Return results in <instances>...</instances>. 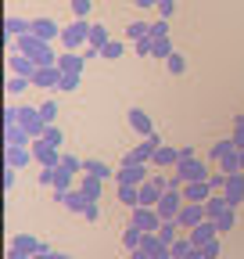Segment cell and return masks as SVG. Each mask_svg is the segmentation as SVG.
<instances>
[{
  "mask_svg": "<svg viewBox=\"0 0 244 259\" xmlns=\"http://www.w3.org/2000/svg\"><path fill=\"white\" fill-rule=\"evenodd\" d=\"M90 29H94V22H86V18L69 22L61 29V51H79L83 44H90Z\"/></svg>",
  "mask_w": 244,
  "mask_h": 259,
  "instance_id": "cell-1",
  "label": "cell"
},
{
  "mask_svg": "<svg viewBox=\"0 0 244 259\" xmlns=\"http://www.w3.org/2000/svg\"><path fill=\"white\" fill-rule=\"evenodd\" d=\"M130 223H133V227H140L144 234H158L162 216H158V209H151V205H137V209H133V216H130Z\"/></svg>",
  "mask_w": 244,
  "mask_h": 259,
  "instance_id": "cell-2",
  "label": "cell"
},
{
  "mask_svg": "<svg viewBox=\"0 0 244 259\" xmlns=\"http://www.w3.org/2000/svg\"><path fill=\"white\" fill-rule=\"evenodd\" d=\"M172 173H176L183 184H191V180H208V177H212L201 158H179V166H176Z\"/></svg>",
  "mask_w": 244,
  "mask_h": 259,
  "instance_id": "cell-3",
  "label": "cell"
},
{
  "mask_svg": "<svg viewBox=\"0 0 244 259\" xmlns=\"http://www.w3.org/2000/svg\"><path fill=\"white\" fill-rule=\"evenodd\" d=\"M33 158L40 162L43 169H57V166H61V148H54V144H47L43 137H36V141H33Z\"/></svg>",
  "mask_w": 244,
  "mask_h": 259,
  "instance_id": "cell-4",
  "label": "cell"
},
{
  "mask_svg": "<svg viewBox=\"0 0 244 259\" xmlns=\"http://www.w3.org/2000/svg\"><path fill=\"white\" fill-rule=\"evenodd\" d=\"M18 122H22L33 137H43V130H47V122H43L40 108H33V105H18Z\"/></svg>",
  "mask_w": 244,
  "mask_h": 259,
  "instance_id": "cell-5",
  "label": "cell"
},
{
  "mask_svg": "<svg viewBox=\"0 0 244 259\" xmlns=\"http://www.w3.org/2000/svg\"><path fill=\"white\" fill-rule=\"evenodd\" d=\"M201 220H208V212H205V205H198V202H183V209H179V216H176V223L183 227V231H194Z\"/></svg>",
  "mask_w": 244,
  "mask_h": 259,
  "instance_id": "cell-6",
  "label": "cell"
},
{
  "mask_svg": "<svg viewBox=\"0 0 244 259\" xmlns=\"http://www.w3.org/2000/svg\"><path fill=\"white\" fill-rule=\"evenodd\" d=\"M155 209H158V216H162V220H176V216H179V209H183V191H169V187H165L162 202H158Z\"/></svg>",
  "mask_w": 244,
  "mask_h": 259,
  "instance_id": "cell-7",
  "label": "cell"
},
{
  "mask_svg": "<svg viewBox=\"0 0 244 259\" xmlns=\"http://www.w3.org/2000/svg\"><path fill=\"white\" fill-rule=\"evenodd\" d=\"M212 194H216V191H212L208 180H191V184H183V202H198V205H205Z\"/></svg>",
  "mask_w": 244,
  "mask_h": 259,
  "instance_id": "cell-8",
  "label": "cell"
},
{
  "mask_svg": "<svg viewBox=\"0 0 244 259\" xmlns=\"http://www.w3.org/2000/svg\"><path fill=\"white\" fill-rule=\"evenodd\" d=\"M223 198H226V205H230V209H237V205L244 202V173H230V177H226Z\"/></svg>",
  "mask_w": 244,
  "mask_h": 259,
  "instance_id": "cell-9",
  "label": "cell"
},
{
  "mask_svg": "<svg viewBox=\"0 0 244 259\" xmlns=\"http://www.w3.org/2000/svg\"><path fill=\"white\" fill-rule=\"evenodd\" d=\"M115 180L126 184V187H140V184H147L151 177H147V166H118Z\"/></svg>",
  "mask_w": 244,
  "mask_h": 259,
  "instance_id": "cell-10",
  "label": "cell"
},
{
  "mask_svg": "<svg viewBox=\"0 0 244 259\" xmlns=\"http://www.w3.org/2000/svg\"><path fill=\"white\" fill-rule=\"evenodd\" d=\"M29 162H36V158H33V148L8 144V151H4V166H11V169H25Z\"/></svg>",
  "mask_w": 244,
  "mask_h": 259,
  "instance_id": "cell-11",
  "label": "cell"
},
{
  "mask_svg": "<svg viewBox=\"0 0 244 259\" xmlns=\"http://www.w3.org/2000/svg\"><path fill=\"white\" fill-rule=\"evenodd\" d=\"M126 119H130V130H137L140 137L158 134V130H155V122H151V115H147L144 108H130V112H126Z\"/></svg>",
  "mask_w": 244,
  "mask_h": 259,
  "instance_id": "cell-12",
  "label": "cell"
},
{
  "mask_svg": "<svg viewBox=\"0 0 244 259\" xmlns=\"http://www.w3.org/2000/svg\"><path fill=\"white\" fill-rule=\"evenodd\" d=\"M25 32H33V22H29V18H22V15H8V18H4V36H8V44H15L18 36H25Z\"/></svg>",
  "mask_w": 244,
  "mask_h": 259,
  "instance_id": "cell-13",
  "label": "cell"
},
{
  "mask_svg": "<svg viewBox=\"0 0 244 259\" xmlns=\"http://www.w3.org/2000/svg\"><path fill=\"white\" fill-rule=\"evenodd\" d=\"M61 29L65 25H57L54 18H33V32L43 40V44H54V40H61Z\"/></svg>",
  "mask_w": 244,
  "mask_h": 259,
  "instance_id": "cell-14",
  "label": "cell"
},
{
  "mask_svg": "<svg viewBox=\"0 0 244 259\" xmlns=\"http://www.w3.org/2000/svg\"><path fill=\"white\" fill-rule=\"evenodd\" d=\"M61 72L57 65H47V69H36V76H33V87H40V90H57V83H61Z\"/></svg>",
  "mask_w": 244,
  "mask_h": 259,
  "instance_id": "cell-15",
  "label": "cell"
},
{
  "mask_svg": "<svg viewBox=\"0 0 244 259\" xmlns=\"http://www.w3.org/2000/svg\"><path fill=\"white\" fill-rule=\"evenodd\" d=\"M36 69H40V65L29 58V54H11L8 58V72H15V76H29V79H33Z\"/></svg>",
  "mask_w": 244,
  "mask_h": 259,
  "instance_id": "cell-16",
  "label": "cell"
},
{
  "mask_svg": "<svg viewBox=\"0 0 244 259\" xmlns=\"http://www.w3.org/2000/svg\"><path fill=\"white\" fill-rule=\"evenodd\" d=\"M162 194H165V180H147V184H140V205H151V209H155V205L162 202Z\"/></svg>",
  "mask_w": 244,
  "mask_h": 259,
  "instance_id": "cell-17",
  "label": "cell"
},
{
  "mask_svg": "<svg viewBox=\"0 0 244 259\" xmlns=\"http://www.w3.org/2000/svg\"><path fill=\"white\" fill-rule=\"evenodd\" d=\"M187 234H191V241L201 248V245H208V241H216V238H219V227L212 223V220H201L194 231H187Z\"/></svg>",
  "mask_w": 244,
  "mask_h": 259,
  "instance_id": "cell-18",
  "label": "cell"
},
{
  "mask_svg": "<svg viewBox=\"0 0 244 259\" xmlns=\"http://www.w3.org/2000/svg\"><path fill=\"white\" fill-rule=\"evenodd\" d=\"M57 69H61V72H79V76H83L86 58H83L79 51H61V54H57Z\"/></svg>",
  "mask_w": 244,
  "mask_h": 259,
  "instance_id": "cell-19",
  "label": "cell"
},
{
  "mask_svg": "<svg viewBox=\"0 0 244 259\" xmlns=\"http://www.w3.org/2000/svg\"><path fill=\"white\" fill-rule=\"evenodd\" d=\"M4 141H8V144H18V148H33L36 137L29 134L22 122H15V126H4Z\"/></svg>",
  "mask_w": 244,
  "mask_h": 259,
  "instance_id": "cell-20",
  "label": "cell"
},
{
  "mask_svg": "<svg viewBox=\"0 0 244 259\" xmlns=\"http://www.w3.org/2000/svg\"><path fill=\"white\" fill-rule=\"evenodd\" d=\"M151 162H155V166H162V169H176V166H179V148L162 144L155 155H151Z\"/></svg>",
  "mask_w": 244,
  "mask_h": 259,
  "instance_id": "cell-21",
  "label": "cell"
},
{
  "mask_svg": "<svg viewBox=\"0 0 244 259\" xmlns=\"http://www.w3.org/2000/svg\"><path fill=\"white\" fill-rule=\"evenodd\" d=\"M40 44H43V40L36 36V32H25V36H18L11 47H15V54H29V58H33V54L40 51Z\"/></svg>",
  "mask_w": 244,
  "mask_h": 259,
  "instance_id": "cell-22",
  "label": "cell"
},
{
  "mask_svg": "<svg viewBox=\"0 0 244 259\" xmlns=\"http://www.w3.org/2000/svg\"><path fill=\"white\" fill-rule=\"evenodd\" d=\"M101 177H90V173H83V184H79V191H83V198L86 202H97L101 198Z\"/></svg>",
  "mask_w": 244,
  "mask_h": 259,
  "instance_id": "cell-23",
  "label": "cell"
},
{
  "mask_svg": "<svg viewBox=\"0 0 244 259\" xmlns=\"http://www.w3.org/2000/svg\"><path fill=\"white\" fill-rule=\"evenodd\" d=\"M83 173H90V177H101V180H111L118 169H111L104 158H86V169H83Z\"/></svg>",
  "mask_w": 244,
  "mask_h": 259,
  "instance_id": "cell-24",
  "label": "cell"
},
{
  "mask_svg": "<svg viewBox=\"0 0 244 259\" xmlns=\"http://www.w3.org/2000/svg\"><path fill=\"white\" fill-rule=\"evenodd\" d=\"M212 158H216V162H223V158H230V155H237V144L230 141V137H223V141H216V144H212V151H208Z\"/></svg>",
  "mask_w": 244,
  "mask_h": 259,
  "instance_id": "cell-25",
  "label": "cell"
},
{
  "mask_svg": "<svg viewBox=\"0 0 244 259\" xmlns=\"http://www.w3.org/2000/svg\"><path fill=\"white\" fill-rule=\"evenodd\" d=\"M61 205H65L69 212H79V216H83V209H86V198H83V191H79V187H72V191L65 194V202H61Z\"/></svg>",
  "mask_w": 244,
  "mask_h": 259,
  "instance_id": "cell-26",
  "label": "cell"
},
{
  "mask_svg": "<svg viewBox=\"0 0 244 259\" xmlns=\"http://www.w3.org/2000/svg\"><path fill=\"white\" fill-rule=\"evenodd\" d=\"M118 202L126 205V209H137V205H140V187H126V184H118Z\"/></svg>",
  "mask_w": 244,
  "mask_h": 259,
  "instance_id": "cell-27",
  "label": "cell"
},
{
  "mask_svg": "<svg viewBox=\"0 0 244 259\" xmlns=\"http://www.w3.org/2000/svg\"><path fill=\"white\" fill-rule=\"evenodd\" d=\"M226 209H230V205H226V198H223V194H212V198L205 202V212H208V220H219Z\"/></svg>",
  "mask_w": 244,
  "mask_h": 259,
  "instance_id": "cell-28",
  "label": "cell"
},
{
  "mask_svg": "<svg viewBox=\"0 0 244 259\" xmlns=\"http://www.w3.org/2000/svg\"><path fill=\"white\" fill-rule=\"evenodd\" d=\"M33 61L40 65V69H47V65H57V54H54V44H40V51L33 54Z\"/></svg>",
  "mask_w": 244,
  "mask_h": 259,
  "instance_id": "cell-29",
  "label": "cell"
},
{
  "mask_svg": "<svg viewBox=\"0 0 244 259\" xmlns=\"http://www.w3.org/2000/svg\"><path fill=\"white\" fill-rule=\"evenodd\" d=\"M158 238H162V245H172V241L179 238V223H176V220H162V227H158Z\"/></svg>",
  "mask_w": 244,
  "mask_h": 259,
  "instance_id": "cell-30",
  "label": "cell"
},
{
  "mask_svg": "<svg viewBox=\"0 0 244 259\" xmlns=\"http://www.w3.org/2000/svg\"><path fill=\"white\" fill-rule=\"evenodd\" d=\"M108 40H111V36H108V29H104L101 22H94V29H90V44H86V47H94V51H101V47H104Z\"/></svg>",
  "mask_w": 244,
  "mask_h": 259,
  "instance_id": "cell-31",
  "label": "cell"
},
{
  "mask_svg": "<svg viewBox=\"0 0 244 259\" xmlns=\"http://www.w3.org/2000/svg\"><path fill=\"white\" fill-rule=\"evenodd\" d=\"M140 241H144V231H140V227H133V223H130L126 231H122V245H126V248L133 252V248H140Z\"/></svg>",
  "mask_w": 244,
  "mask_h": 259,
  "instance_id": "cell-32",
  "label": "cell"
},
{
  "mask_svg": "<svg viewBox=\"0 0 244 259\" xmlns=\"http://www.w3.org/2000/svg\"><path fill=\"white\" fill-rule=\"evenodd\" d=\"M165 69H169L172 76H183V72H187V58H183L179 51H172V54L165 58Z\"/></svg>",
  "mask_w": 244,
  "mask_h": 259,
  "instance_id": "cell-33",
  "label": "cell"
},
{
  "mask_svg": "<svg viewBox=\"0 0 244 259\" xmlns=\"http://www.w3.org/2000/svg\"><path fill=\"white\" fill-rule=\"evenodd\" d=\"M212 223L219 227V238H223V234H230V231H233V223H237V209H226L219 220H212Z\"/></svg>",
  "mask_w": 244,
  "mask_h": 259,
  "instance_id": "cell-34",
  "label": "cell"
},
{
  "mask_svg": "<svg viewBox=\"0 0 244 259\" xmlns=\"http://www.w3.org/2000/svg\"><path fill=\"white\" fill-rule=\"evenodd\" d=\"M126 36H130V40L137 44V40L151 36V25H147V22H130V25H126Z\"/></svg>",
  "mask_w": 244,
  "mask_h": 259,
  "instance_id": "cell-35",
  "label": "cell"
},
{
  "mask_svg": "<svg viewBox=\"0 0 244 259\" xmlns=\"http://www.w3.org/2000/svg\"><path fill=\"white\" fill-rule=\"evenodd\" d=\"M72 177L76 173H69V169H54V191H72Z\"/></svg>",
  "mask_w": 244,
  "mask_h": 259,
  "instance_id": "cell-36",
  "label": "cell"
},
{
  "mask_svg": "<svg viewBox=\"0 0 244 259\" xmlns=\"http://www.w3.org/2000/svg\"><path fill=\"white\" fill-rule=\"evenodd\" d=\"M191 248H194V241H191V234H187V238H176V241L169 245V252H172V259H183V255H187Z\"/></svg>",
  "mask_w": 244,
  "mask_h": 259,
  "instance_id": "cell-37",
  "label": "cell"
},
{
  "mask_svg": "<svg viewBox=\"0 0 244 259\" xmlns=\"http://www.w3.org/2000/svg\"><path fill=\"white\" fill-rule=\"evenodd\" d=\"M61 169H69V173H83V169H86V158H79V155H61Z\"/></svg>",
  "mask_w": 244,
  "mask_h": 259,
  "instance_id": "cell-38",
  "label": "cell"
},
{
  "mask_svg": "<svg viewBox=\"0 0 244 259\" xmlns=\"http://www.w3.org/2000/svg\"><path fill=\"white\" fill-rule=\"evenodd\" d=\"M25 87H33V79H29V76H11V79H8V94H11V97L25 94Z\"/></svg>",
  "mask_w": 244,
  "mask_h": 259,
  "instance_id": "cell-39",
  "label": "cell"
},
{
  "mask_svg": "<svg viewBox=\"0 0 244 259\" xmlns=\"http://www.w3.org/2000/svg\"><path fill=\"white\" fill-rule=\"evenodd\" d=\"M79 79H83L79 72H65V76H61V83H57V90H61V94H72V90H79Z\"/></svg>",
  "mask_w": 244,
  "mask_h": 259,
  "instance_id": "cell-40",
  "label": "cell"
},
{
  "mask_svg": "<svg viewBox=\"0 0 244 259\" xmlns=\"http://www.w3.org/2000/svg\"><path fill=\"white\" fill-rule=\"evenodd\" d=\"M176 47L169 44V36H162V40H155V51H151V58H158V61H165L169 54H172Z\"/></svg>",
  "mask_w": 244,
  "mask_h": 259,
  "instance_id": "cell-41",
  "label": "cell"
},
{
  "mask_svg": "<svg viewBox=\"0 0 244 259\" xmlns=\"http://www.w3.org/2000/svg\"><path fill=\"white\" fill-rule=\"evenodd\" d=\"M230 141L237 144V151H244V115L233 119V134H230Z\"/></svg>",
  "mask_w": 244,
  "mask_h": 259,
  "instance_id": "cell-42",
  "label": "cell"
},
{
  "mask_svg": "<svg viewBox=\"0 0 244 259\" xmlns=\"http://www.w3.org/2000/svg\"><path fill=\"white\" fill-rule=\"evenodd\" d=\"M122 51H126V47H122L118 40H108V44L101 47V58H108V61H115V58H122Z\"/></svg>",
  "mask_w": 244,
  "mask_h": 259,
  "instance_id": "cell-43",
  "label": "cell"
},
{
  "mask_svg": "<svg viewBox=\"0 0 244 259\" xmlns=\"http://www.w3.org/2000/svg\"><path fill=\"white\" fill-rule=\"evenodd\" d=\"M219 173H226V177H230V173H240V155L223 158V162H219Z\"/></svg>",
  "mask_w": 244,
  "mask_h": 259,
  "instance_id": "cell-44",
  "label": "cell"
},
{
  "mask_svg": "<svg viewBox=\"0 0 244 259\" xmlns=\"http://www.w3.org/2000/svg\"><path fill=\"white\" fill-rule=\"evenodd\" d=\"M162 36H169V18L151 22V40H162Z\"/></svg>",
  "mask_w": 244,
  "mask_h": 259,
  "instance_id": "cell-45",
  "label": "cell"
},
{
  "mask_svg": "<svg viewBox=\"0 0 244 259\" xmlns=\"http://www.w3.org/2000/svg\"><path fill=\"white\" fill-rule=\"evenodd\" d=\"M43 141H47V144H54V148H61V141H65V137H61V130L50 122V126L43 130Z\"/></svg>",
  "mask_w": 244,
  "mask_h": 259,
  "instance_id": "cell-46",
  "label": "cell"
},
{
  "mask_svg": "<svg viewBox=\"0 0 244 259\" xmlns=\"http://www.w3.org/2000/svg\"><path fill=\"white\" fill-rule=\"evenodd\" d=\"M219 252H223V241H219V238L208 241V245H201V255H205V259H219Z\"/></svg>",
  "mask_w": 244,
  "mask_h": 259,
  "instance_id": "cell-47",
  "label": "cell"
},
{
  "mask_svg": "<svg viewBox=\"0 0 244 259\" xmlns=\"http://www.w3.org/2000/svg\"><path fill=\"white\" fill-rule=\"evenodd\" d=\"M133 51H137L140 58H151V51H155V40L144 36V40H137V44H133Z\"/></svg>",
  "mask_w": 244,
  "mask_h": 259,
  "instance_id": "cell-48",
  "label": "cell"
},
{
  "mask_svg": "<svg viewBox=\"0 0 244 259\" xmlns=\"http://www.w3.org/2000/svg\"><path fill=\"white\" fill-rule=\"evenodd\" d=\"M40 115H43V122L50 126V122L57 119V105H54V101H43V105H40Z\"/></svg>",
  "mask_w": 244,
  "mask_h": 259,
  "instance_id": "cell-49",
  "label": "cell"
},
{
  "mask_svg": "<svg viewBox=\"0 0 244 259\" xmlns=\"http://www.w3.org/2000/svg\"><path fill=\"white\" fill-rule=\"evenodd\" d=\"M69 4H72L76 18H86V15H90V8H94V4H90V0H69Z\"/></svg>",
  "mask_w": 244,
  "mask_h": 259,
  "instance_id": "cell-50",
  "label": "cell"
},
{
  "mask_svg": "<svg viewBox=\"0 0 244 259\" xmlns=\"http://www.w3.org/2000/svg\"><path fill=\"white\" fill-rule=\"evenodd\" d=\"M83 220H86V223H97V220H101V209H97V202H86V209H83Z\"/></svg>",
  "mask_w": 244,
  "mask_h": 259,
  "instance_id": "cell-51",
  "label": "cell"
},
{
  "mask_svg": "<svg viewBox=\"0 0 244 259\" xmlns=\"http://www.w3.org/2000/svg\"><path fill=\"white\" fill-rule=\"evenodd\" d=\"M208 184H212V191H216V194H223V187H226V173H212Z\"/></svg>",
  "mask_w": 244,
  "mask_h": 259,
  "instance_id": "cell-52",
  "label": "cell"
},
{
  "mask_svg": "<svg viewBox=\"0 0 244 259\" xmlns=\"http://www.w3.org/2000/svg\"><path fill=\"white\" fill-rule=\"evenodd\" d=\"M18 122V105H8L4 108V126H15Z\"/></svg>",
  "mask_w": 244,
  "mask_h": 259,
  "instance_id": "cell-53",
  "label": "cell"
},
{
  "mask_svg": "<svg viewBox=\"0 0 244 259\" xmlns=\"http://www.w3.org/2000/svg\"><path fill=\"white\" fill-rule=\"evenodd\" d=\"M172 11H176V0H158V15L162 18H169Z\"/></svg>",
  "mask_w": 244,
  "mask_h": 259,
  "instance_id": "cell-54",
  "label": "cell"
},
{
  "mask_svg": "<svg viewBox=\"0 0 244 259\" xmlns=\"http://www.w3.org/2000/svg\"><path fill=\"white\" fill-rule=\"evenodd\" d=\"M151 259H172V252H169V245H158L155 252H147Z\"/></svg>",
  "mask_w": 244,
  "mask_h": 259,
  "instance_id": "cell-55",
  "label": "cell"
},
{
  "mask_svg": "<svg viewBox=\"0 0 244 259\" xmlns=\"http://www.w3.org/2000/svg\"><path fill=\"white\" fill-rule=\"evenodd\" d=\"M8 259H33V252H25V248H11V245H8Z\"/></svg>",
  "mask_w": 244,
  "mask_h": 259,
  "instance_id": "cell-56",
  "label": "cell"
},
{
  "mask_svg": "<svg viewBox=\"0 0 244 259\" xmlns=\"http://www.w3.org/2000/svg\"><path fill=\"white\" fill-rule=\"evenodd\" d=\"M15 173H18V169H11V166H4V187H8V191H11V187H15V180H18Z\"/></svg>",
  "mask_w": 244,
  "mask_h": 259,
  "instance_id": "cell-57",
  "label": "cell"
},
{
  "mask_svg": "<svg viewBox=\"0 0 244 259\" xmlns=\"http://www.w3.org/2000/svg\"><path fill=\"white\" fill-rule=\"evenodd\" d=\"M33 259H72V255H65V252H54V248H50V252H40V255H33Z\"/></svg>",
  "mask_w": 244,
  "mask_h": 259,
  "instance_id": "cell-58",
  "label": "cell"
},
{
  "mask_svg": "<svg viewBox=\"0 0 244 259\" xmlns=\"http://www.w3.org/2000/svg\"><path fill=\"white\" fill-rule=\"evenodd\" d=\"M40 184H43V187H54V169H43V173H40Z\"/></svg>",
  "mask_w": 244,
  "mask_h": 259,
  "instance_id": "cell-59",
  "label": "cell"
},
{
  "mask_svg": "<svg viewBox=\"0 0 244 259\" xmlns=\"http://www.w3.org/2000/svg\"><path fill=\"white\" fill-rule=\"evenodd\" d=\"M133 4H137V8L144 11V8H158V0H133Z\"/></svg>",
  "mask_w": 244,
  "mask_h": 259,
  "instance_id": "cell-60",
  "label": "cell"
},
{
  "mask_svg": "<svg viewBox=\"0 0 244 259\" xmlns=\"http://www.w3.org/2000/svg\"><path fill=\"white\" fill-rule=\"evenodd\" d=\"M183 259H205V255H201V248H198V245H194V248H191V252H187V255H183Z\"/></svg>",
  "mask_w": 244,
  "mask_h": 259,
  "instance_id": "cell-61",
  "label": "cell"
},
{
  "mask_svg": "<svg viewBox=\"0 0 244 259\" xmlns=\"http://www.w3.org/2000/svg\"><path fill=\"white\" fill-rule=\"evenodd\" d=\"M130 259H151V255H147L144 248H133V252H130Z\"/></svg>",
  "mask_w": 244,
  "mask_h": 259,
  "instance_id": "cell-62",
  "label": "cell"
},
{
  "mask_svg": "<svg viewBox=\"0 0 244 259\" xmlns=\"http://www.w3.org/2000/svg\"><path fill=\"white\" fill-rule=\"evenodd\" d=\"M237 155H240V173H244V151H237Z\"/></svg>",
  "mask_w": 244,
  "mask_h": 259,
  "instance_id": "cell-63",
  "label": "cell"
}]
</instances>
